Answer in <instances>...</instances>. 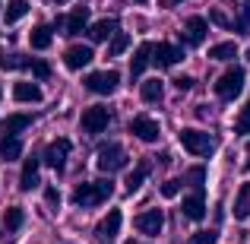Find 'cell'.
Here are the masks:
<instances>
[{"instance_id": "cell-34", "label": "cell", "mask_w": 250, "mask_h": 244, "mask_svg": "<svg viewBox=\"0 0 250 244\" xmlns=\"http://www.w3.org/2000/svg\"><path fill=\"white\" fill-rule=\"evenodd\" d=\"M177 190H181V181H177V177H171V181L162 184V197H177Z\"/></svg>"}, {"instance_id": "cell-25", "label": "cell", "mask_w": 250, "mask_h": 244, "mask_svg": "<svg viewBox=\"0 0 250 244\" xmlns=\"http://www.w3.org/2000/svg\"><path fill=\"white\" fill-rule=\"evenodd\" d=\"M146 177H149V162L143 159V162H140V165H136V168L127 175V181H124V184H127V190H130V194H136V190L143 187V181H146Z\"/></svg>"}, {"instance_id": "cell-19", "label": "cell", "mask_w": 250, "mask_h": 244, "mask_svg": "<svg viewBox=\"0 0 250 244\" xmlns=\"http://www.w3.org/2000/svg\"><path fill=\"white\" fill-rule=\"evenodd\" d=\"M51 42H54V32H51V25H44V22H38L35 29L29 32V44L35 51H48Z\"/></svg>"}, {"instance_id": "cell-38", "label": "cell", "mask_w": 250, "mask_h": 244, "mask_svg": "<svg viewBox=\"0 0 250 244\" xmlns=\"http://www.w3.org/2000/svg\"><path fill=\"white\" fill-rule=\"evenodd\" d=\"M174 86H177V89H190V86H193V80H190V76H177Z\"/></svg>"}, {"instance_id": "cell-11", "label": "cell", "mask_w": 250, "mask_h": 244, "mask_svg": "<svg viewBox=\"0 0 250 244\" xmlns=\"http://www.w3.org/2000/svg\"><path fill=\"white\" fill-rule=\"evenodd\" d=\"M184 61V51L171 42H162V44H152V64L162 70H168L171 64H181Z\"/></svg>"}, {"instance_id": "cell-21", "label": "cell", "mask_w": 250, "mask_h": 244, "mask_svg": "<svg viewBox=\"0 0 250 244\" xmlns=\"http://www.w3.org/2000/svg\"><path fill=\"white\" fill-rule=\"evenodd\" d=\"M19 187H22V190H35V187H38V159H25V162H22Z\"/></svg>"}, {"instance_id": "cell-4", "label": "cell", "mask_w": 250, "mask_h": 244, "mask_svg": "<svg viewBox=\"0 0 250 244\" xmlns=\"http://www.w3.org/2000/svg\"><path fill=\"white\" fill-rule=\"evenodd\" d=\"M83 86L89 92H95V95H111V92H117V86H121V76H117L114 70H95V73H89L83 80Z\"/></svg>"}, {"instance_id": "cell-9", "label": "cell", "mask_w": 250, "mask_h": 244, "mask_svg": "<svg viewBox=\"0 0 250 244\" xmlns=\"http://www.w3.org/2000/svg\"><path fill=\"white\" fill-rule=\"evenodd\" d=\"M130 133H133L136 140H143V143H159L162 130H159V124H155L152 117H146V114H136L133 121H130Z\"/></svg>"}, {"instance_id": "cell-24", "label": "cell", "mask_w": 250, "mask_h": 244, "mask_svg": "<svg viewBox=\"0 0 250 244\" xmlns=\"http://www.w3.org/2000/svg\"><path fill=\"white\" fill-rule=\"evenodd\" d=\"M234 219H247L250 216V181L241 184V190H238V197H234Z\"/></svg>"}, {"instance_id": "cell-2", "label": "cell", "mask_w": 250, "mask_h": 244, "mask_svg": "<svg viewBox=\"0 0 250 244\" xmlns=\"http://www.w3.org/2000/svg\"><path fill=\"white\" fill-rule=\"evenodd\" d=\"M212 92L222 98V102H234V98L244 92V70L241 67H231L212 83Z\"/></svg>"}, {"instance_id": "cell-17", "label": "cell", "mask_w": 250, "mask_h": 244, "mask_svg": "<svg viewBox=\"0 0 250 244\" xmlns=\"http://www.w3.org/2000/svg\"><path fill=\"white\" fill-rule=\"evenodd\" d=\"M114 29H117V22L114 19H98V22H92V25H85V35H89V42H108L111 35H114Z\"/></svg>"}, {"instance_id": "cell-3", "label": "cell", "mask_w": 250, "mask_h": 244, "mask_svg": "<svg viewBox=\"0 0 250 244\" xmlns=\"http://www.w3.org/2000/svg\"><path fill=\"white\" fill-rule=\"evenodd\" d=\"M177 136H181V146L187 149L190 155H196V159H206V155H212V149H215L212 136L203 133V130H196V127H184Z\"/></svg>"}, {"instance_id": "cell-42", "label": "cell", "mask_w": 250, "mask_h": 244, "mask_svg": "<svg viewBox=\"0 0 250 244\" xmlns=\"http://www.w3.org/2000/svg\"><path fill=\"white\" fill-rule=\"evenodd\" d=\"M136 3H146V0H136Z\"/></svg>"}, {"instance_id": "cell-44", "label": "cell", "mask_w": 250, "mask_h": 244, "mask_svg": "<svg viewBox=\"0 0 250 244\" xmlns=\"http://www.w3.org/2000/svg\"><path fill=\"white\" fill-rule=\"evenodd\" d=\"M244 3H250V0H244Z\"/></svg>"}, {"instance_id": "cell-12", "label": "cell", "mask_w": 250, "mask_h": 244, "mask_svg": "<svg viewBox=\"0 0 250 244\" xmlns=\"http://www.w3.org/2000/svg\"><path fill=\"white\" fill-rule=\"evenodd\" d=\"M92 57H95V51H92L89 44H70V48L63 51V64H67V70H83V67H89Z\"/></svg>"}, {"instance_id": "cell-22", "label": "cell", "mask_w": 250, "mask_h": 244, "mask_svg": "<svg viewBox=\"0 0 250 244\" xmlns=\"http://www.w3.org/2000/svg\"><path fill=\"white\" fill-rule=\"evenodd\" d=\"M22 155V143L19 136H0V159L3 162H16Z\"/></svg>"}, {"instance_id": "cell-23", "label": "cell", "mask_w": 250, "mask_h": 244, "mask_svg": "<svg viewBox=\"0 0 250 244\" xmlns=\"http://www.w3.org/2000/svg\"><path fill=\"white\" fill-rule=\"evenodd\" d=\"M162 95H165V83H162V80H146V83L140 86V98H143V102H149V105L162 102Z\"/></svg>"}, {"instance_id": "cell-33", "label": "cell", "mask_w": 250, "mask_h": 244, "mask_svg": "<svg viewBox=\"0 0 250 244\" xmlns=\"http://www.w3.org/2000/svg\"><path fill=\"white\" fill-rule=\"evenodd\" d=\"M215 241H219V235H215L212 228H203V232H196L187 244H215Z\"/></svg>"}, {"instance_id": "cell-20", "label": "cell", "mask_w": 250, "mask_h": 244, "mask_svg": "<svg viewBox=\"0 0 250 244\" xmlns=\"http://www.w3.org/2000/svg\"><path fill=\"white\" fill-rule=\"evenodd\" d=\"M13 98L16 102H42V86L38 83H16L13 86Z\"/></svg>"}, {"instance_id": "cell-1", "label": "cell", "mask_w": 250, "mask_h": 244, "mask_svg": "<svg viewBox=\"0 0 250 244\" xmlns=\"http://www.w3.org/2000/svg\"><path fill=\"white\" fill-rule=\"evenodd\" d=\"M111 194H114V184H111L108 177H98V181L76 184L73 203H76V206H83V209H95V206H102V203H108Z\"/></svg>"}, {"instance_id": "cell-28", "label": "cell", "mask_w": 250, "mask_h": 244, "mask_svg": "<svg viewBox=\"0 0 250 244\" xmlns=\"http://www.w3.org/2000/svg\"><path fill=\"white\" fill-rule=\"evenodd\" d=\"M238 54V44L234 42H219V44H212V48H209V57H212V61H231V57Z\"/></svg>"}, {"instance_id": "cell-36", "label": "cell", "mask_w": 250, "mask_h": 244, "mask_svg": "<svg viewBox=\"0 0 250 244\" xmlns=\"http://www.w3.org/2000/svg\"><path fill=\"white\" fill-rule=\"evenodd\" d=\"M44 200H48L51 206H57V203H61V194H57L54 187H48V190H44Z\"/></svg>"}, {"instance_id": "cell-5", "label": "cell", "mask_w": 250, "mask_h": 244, "mask_svg": "<svg viewBox=\"0 0 250 244\" xmlns=\"http://www.w3.org/2000/svg\"><path fill=\"white\" fill-rule=\"evenodd\" d=\"M80 124H83V130L89 136H95V133H104L108 130V124H111V111L104 108V105H95V108H85L83 111V117H80Z\"/></svg>"}, {"instance_id": "cell-41", "label": "cell", "mask_w": 250, "mask_h": 244, "mask_svg": "<svg viewBox=\"0 0 250 244\" xmlns=\"http://www.w3.org/2000/svg\"><path fill=\"white\" fill-rule=\"evenodd\" d=\"M127 244H140V241H127Z\"/></svg>"}, {"instance_id": "cell-32", "label": "cell", "mask_w": 250, "mask_h": 244, "mask_svg": "<svg viewBox=\"0 0 250 244\" xmlns=\"http://www.w3.org/2000/svg\"><path fill=\"white\" fill-rule=\"evenodd\" d=\"M25 64H29V57H22V54H6V57H0V67H3V70L25 67Z\"/></svg>"}, {"instance_id": "cell-39", "label": "cell", "mask_w": 250, "mask_h": 244, "mask_svg": "<svg viewBox=\"0 0 250 244\" xmlns=\"http://www.w3.org/2000/svg\"><path fill=\"white\" fill-rule=\"evenodd\" d=\"M162 3H165V6H174V3H181V0H162Z\"/></svg>"}, {"instance_id": "cell-31", "label": "cell", "mask_w": 250, "mask_h": 244, "mask_svg": "<svg viewBox=\"0 0 250 244\" xmlns=\"http://www.w3.org/2000/svg\"><path fill=\"white\" fill-rule=\"evenodd\" d=\"M234 133L250 136V108H244V111L238 114V121H234Z\"/></svg>"}, {"instance_id": "cell-27", "label": "cell", "mask_w": 250, "mask_h": 244, "mask_svg": "<svg viewBox=\"0 0 250 244\" xmlns=\"http://www.w3.org/2000/svg\"><path fill=\"white\" fill-rule=\"evenodd\" d=\"M22 222H25V213L19 206H6L3 209V228H6V232H19Z\"/></svg>"}, {"instance_id": "cell-7", "label": "cell", "mask_w": 250, "mask_h": 244, "mask_svg": "<svg viewBox=\"0 0 250 244\" xmlns=\"http://www.w3.org/2000/svg\"><path fill=\"white\" fill-rule=\"evenodd\" d=\"M124 162H127V159H124V146H121V143H104V146L98 149V168L108 171V175H111V171H121Z\"/></svg>"}, {"instance_id": "cell-29", "label": "cell", "mask_w": 250, "mask_h": 244, "mask_svg": "<svg viewBox=\"0 0 250 244\" xmlns=\"http://www.w3.org/2000/svg\"><path fill=\"white\" fill-rule=\"evenodd\" d=\"M127 48H130V35H127V32H117V35L111 38V44H108V54L111 57H121Z\"/></svg>"}, {"instance_id": "cell-15", "label": "cell", "mask_w": 250, "mask_h": 244, "mask_svg": "<svg viewBox=\"0 0 250 244\" xmlns=\"http://www.w3.org/2000/svg\"><path fill=\"white\" fill-rule=\"evenodd\" d=\"M184 216H187L190 222H200L203 216H206V197H203V190H193L190 197H184Z\"/></svg>"}, {"instance_id": "cell-37", "label": "cell", "mask_w": 250, "mask_h": 244, "mask_svg": "<svg viewBox=\"0 0 250 244\" xmlns=\"http://www.w3.org/2000/svg\"><path fill=\"white\" fill-rule=\"evenodd\" d=\"M187 177H190V181H196V184H200L203 177H206V171H203V168H190V175H187Z\"/></svg>"}, {"instance_id": "cell-35", "label": "cell", "mask_w": 250, "mask_h": 244, "mask_svg": "<svg viewBox=\"0 0 250 244\" xmlns=\"http://www.w3.org/2000/svg\"><path fill=\"white\" fill-rule=\"evenodd\" d=\"M209 19H212V22H219V25H231V22H228V16H225V13L219 10V6H212V13H209Z\"/></svg>"}, {"instance_id": "cell-10", "label": "cell", "mask_w": 250, "mask_h": 244, "mask_svg": "<svg viewBox=\"0 0 250 244\" xmlns=\"http://www.w3.org/2000/svg\"><path fill=\"white\" fill-rule=\"evenodd\" d=\"M162 225H165V216H162V209H146V213L136 216V232L146 235V238L162 235Z\"/></svg>"}, {"instance_id": "cell-30", "label": "cell", "mask_w": 250, "mask_h": 244, "mask_svg": "<svg viewBox=\"0 0 250 244\" xmlns=\"http://www.w3.org/2000/svg\"><path fill=\"white\" fill-rule=\"evenodd\" d=\"M25 67H29L32 73L38 76V80H48V76H51V67H48V61H38V57H29V64H25Z\"/></svg>"}, {"instance_id": "cell-26", "label": "cell", "mask_w": 250, "mask_h": 244, "mask_svg": "<svg viewBox=\"0 0 250 244\" xmlns=\"http://www.w3.org/2000/svg\"><path fill=\"white\" fill-rule=\"evenodd\" d=\"M25 13H29V0H10V3H6V10H3V22L13 25V22H19Z\"/></svg>"}, {"instance_id": "cell-6", "label": "cell", "mask_w": 250, "mask_h": 244, "mask_svg": "<svg viewBox=\"0 0 250 244\" xmlns=\"http://www.w3.org/2000/svg\"><path fill=\"white\" fill-rule=\"evenodd\" d=\"M70 149H73V143H70L67 136H57V140L44 149V165H48L51 171H57V175H61L63 165H67V159H70Z\"/></svg>"}, {"instance_id": "cell-18", "label": "cell", "mask_w": 250, "mask_h": 244, "mask_svg": "<svg viewBox=\"0 0 250 244\" xmlns=\"http://www.w3.org/2000/svg\"><path fill=\"white\" fill-rule=\"evenodd\" d=\"M35 121L32 114H10L0 121V136H19V130H25L29 124Z\"/></svg>"}, {"instance_id": "cell-16", "label": "cell", "mask_w": 250, "mask_h": 244, "mask_svg": "<svg viewBox=\"0 0 250 244\" xmlns=\"http://www.w3.org/2000/svg\"><path fill=\"white\" fill-rule=\"evenodd\" d=\"M149 64H152V44H149V42H143L140 48L133 51V61H130V76H133V80H140V76H143V70H146Z\"/></svg>"}, {"instance_id": "cell-40", "label": "cell", "mask_w": 250, "mask_h": 244, "mask_svg": "<svg viewBox=\"0 0 250 244\" xmlns=\"http://www.w3.org/2000/svg\"><path fill=\"white\" fill-rule=\"evenodd\" d=\"M54 3H67V0H54Z\"/></svg>"}, {"instance_id": "cell-14", "label": "cell", "mask_w": 250, "mask_h": 244, "mask_svg": "<svg viewBox=\"0 0 250 244\" xmlns=\"http://www.w3.org/2000/svg\"><path fill=\"white\" fill-rule=\"evenodd\" d=\"M121 222H124V216H121V209H111L108 216H104L102 222H98V228H95V235L98 238H104V241H111V238H117L121 235Z\"/></svg>"}, {"instance_id": "cell-13", "label": "cell", "mask_w": 250, "mask_h": 244, "mask_svg": "<svg viewBox=\"0 0 250 244\" xmlns=\"http://www.w3.org/2000/svg\"><path fill=\"white\" fill-rule=\"evenodd\" d=\"M206 29H209V22L203 16H187V22H184V42L203 44L206 42Z\"/></svg>"}, {"instance_id": "cell-8", "label": "cell", "mask_w": 250, "mask_h": 244, "mask_svg": "<svg viewBox=\"0 0 250 244\" xmlns=\"http://www.w3.org/2000/svg\"><path fill=\"white\" fill-rule=\"evenodd\" d=\"M85 22H89V6H76L70 16H57V29H63V35H67V38L83 35Z\"/></svg>"}, {"instance_id": "cell-43", "label": "cell", "mask_w": 250, "mask_h": 244, "mask_svg": "<svg viewBox=\"0 0 250 244\" xmlns=\"http://www.w3.org/2000/svg\"><path fill=\"white\" fill-rule=\"evenodd\" d=\"M247 168H250V159H247Z\"/></svg>"}]
</instances>
